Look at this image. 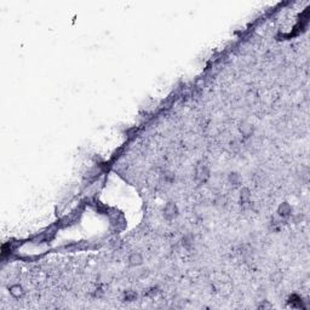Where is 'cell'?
<instances>
[{
    "mask_svg": "<svg viewBox=\"0 0 310 310\" xmlns=\"http://www.w3.org/2000/svg\"><path fill=\"white\" fill-rule=\"evenodd\" d=\"M129 262H130L132 265H139V264H142L143 259H142V256H141L139 253H133V255L130 256Z\"/></svg>",
    "mask_w": 310,
    "mask_h": 310,
    "instance_id": "6da1fadb",
    "label": "cell"
},
{
    "mask_svg": "<svg viewBox=\"0 0 310 310\" xmlns=\"http://www.w3.org/2000/svg\"><path fill=\"white\" fill-rule=\"evenodd\" d=\"M10 293L13 296V297H19L22 294V287L19 285H15L10 288Z\"/></svg>",
    "mask_w": 310,
    "mask_h": 310,
    "instance_id": "7a4b0ae2",
    "label": "cell"
},
{
    "mask_svg": "<svg viewBox=\"0 0 310 310\" xmlns=\"http://www.w3.org/2000/svg\"><path fill=\"white\" fill-rule=\"evenodd\" d=\"M165 213H166V216H171V217L176 216V206L172 205V204L167 205L166 208H165Z\"/></svg>",
    "mask_w": 310,
    "mask_h": 310,
    "instance_id": "3957f363",
    "label": "cell"
},
{
    "mask_svg": "<svg viewBox=\"0 0 310 310\" xmlns=\"http://www.w3.org/2000/svg\"><path fill=\"white\" fill-rule=\"evenodd\" d=\"M279 212H280V214L281 216H288L290 213H291V208H290V206L287 205V204H284L282 206L280 207V210H279Z\"/></svg>",
    "mask_w": 310,
    "mask_h": 310,
    "instance_id": "277c9868",
    "label": "cell"
}]
</instances>
